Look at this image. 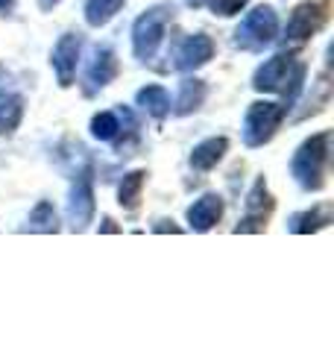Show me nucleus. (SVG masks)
<instances>
[{
  "label": "nucleus",
  "mask_w": 334,
  "mask_h": 352,
  "mask_svg": "<svg viewBox=\"0 0 334 352\" xmlns=\"http://www.w3.org/2000/svg\"><path fill=\"white\" fill-rule=\"evenodd\" d=\"M247 3H249V0H205V6H208L214 15H220V18H232V15H238Z\"/></svg>",
  "instance_id": "obj_22"
},
{
  "label": "nucleus",
  "mask_w": 334,
  "mask_h": 352,
  "mask_svg": "<svg viewBox=\"0 0 334 352\" xmlns=\"http://www.w3.org/2000/svg\"><path fill=\"white\" fill-rule=\"evenodd\" d=\"M27 229L30 232H59V214H56L53 203L41 200L36 208H32L30 220H27Z\"/></svg>",
  "instance_id": "obj_19"
},
{
  "label": "nucleus",
  "mask_w": 334,
  "mask_h": 352,
  "mask_svg": "<svg viewBox=\"0 0 334 352\" xmlns=\"http://www.w3.org/2000/svg\"><path fill=\"white\" fill-rule=\"evenodd\" d=\"M223 217V197L220 194H203L199 200L188 208V223L194 232H208L214 229Z\"/></svg>",
  "instance_id": "obj_11"
},
{
  "label": "nucleus",
  "mask_w": 334,
  "mask_h": 352,
  "mask_svg": "<svg viewBox=\"0 0 334 352\" xmlns=\"http://www.w3.org/2000/svg\"><path fill=\"white\" fill-rule=\"evenodd\" d=\"M59 3H62V0H38V6L44 9V12H50V9H53V6H59Z\"/></svg>",
  "instance_id": "obj_23"
},
{
  "label": "nucleus",
  "mask_w": 334,
  "mask_h": 352,
  "mask_svg": "<svg viewBox=\"0 0 334 352\" xmlns=\"http://www.w3.org/2000/svg\"><path fill=\"white\" fill-rule=\"evenodd\" d=\"M80 53H82V36L80 32H65V36L56 41V47L50 53V65L56 76H59V85L68 88L80 68Z\"/></svg>",
  "instance_id": "obj_6"
},
{
  "label": "nucleus",
  "mask_w": 334,
  "mask_h": 352,
  "mask_svg": "<svg viewBox=\"0 0 334 352\" xmlns=\"http://www.w3.org/2000/svg\"><path fill=\"white\" fill-rule=\"evenodd\" d=\"M214 56V41L205 32H194L179 41V47L173 53V68L176 71H197Z\"/></svg>",
  "instance_id": "obj_8"
},
{
  "label": "nucleus",
  "mask_w": 334,
  "mask_h": 352,
  "mask_svg": "<svg viewBox=\"0 0 334 352\" xmlns=\"http://www.w3.org/2000/svg\"><path fill=\"white\" fill-rule=\"evenodd\" d=\"M15 0H0V12H6V9H12Z\"/></svg>",
  "instance_id": "obj_24"
},
{
  "label": "nucleus",
  "mask_w": 334,
  "mask_h": 352,
  "mask_svg": "<svg viewBox=\"0 0 334 352\" xmlns=\"http://www.w3.org/2000/svg\"><path fill=\"white\" fill-rule=\"evenodd\" d=\"M21 118H24V97H18V94L0 97V135L15 132Z\"/></svg>",
  "instance_id": "obj_18"
},
{
  "label": "nucleus",
  "mask_w": 334,
  "mask_h": 352,
  "mask_svg": "<svg viewBox=\"0 0 334 352\" xmlns=\"http://www.w3.org/2000/svg\"><path fill=\"white\" fill-rule=\"evenodd\" d=\"M94 220V188H91V176L80 173V179L71 188V200H68V223L74 232H82L88 223Z\"/></svg>",
  "instance_id": "obj_7"
},
{
  "label": "nucleus",
  "mask_w": 334,
  "mask_h": 352,
  "mask_svg": "<svg viewBox=\"0 0 334 352\" xmlns=\"http://www.w3.org/2000/svg\"><path fill=\"white\" fill-rule=\"evenodd\" d=\"M302 80H305V65L296 62L293 53H276V56H270L258 71H255L252 88L255 91H270V94L273 91H285L287 103H293L296 94L302 91Z\"/></svg>",
  "instance_id": "obj_1"
},
{
  "label": "nucleus",
  "mask_w": 334,
  "mask_h": 352,
  "mask_svg": "<svg viewBox=\"0 0 334 352\" xmlns=\"http://www.w3.org/2000/svg\"><path fill=\"white\" fill-rule=\"evenodd\" d=\"M329 150H331V132H320L311 135L302 147L293 153L291 173L305 191H320L322 188V173L329 164Z\"/></svg>",
  "instance_id": "obj_2"
},
{
  "label": "nucleus",
  "mask_w": 334,
  "mask_h": 352,
  "mask_svg": "<svg viewBox=\"0 0 334 352\" xmlns=\"http://www.w3.org/2000/svg\"><path fill=\"white\" fill-rule=\"evenodd\" d=\"M138 106L147 112L150 118L155 120H164L167 115H170V94H167V88L162 85H147V88H141L138 91Z\"/></svg>",
  "instance_id": "obj_14"
},
{
  "label": "nucleus",
  "mask_w": 334,
  "mask_h": 352,
  "mask_svg": "<svg viewBox=\"0 0 334 352\" xmlns=\"http://www.w3.org/2000/svg\"><path fill=\"white\" fill-rule=\"evenodd\" d=\"M170 18L173 6H153L135 18V24H132V53H135L138 62H150L159 53Z\"/></svg>",
  "instance_id": "obj_3"
},
{
  "label": "nucleus",
  "mask_w": 334,
  "mask_h": 352,
  "mask_svg": "<svg viewBox=\"0 0 334 352\" xmlns=\"http://www.w3.org/2000/svg\"><path fill=\"white\" fill-rule=\"evenodd\" d=\"M144 179H147V173H144V170H132V173L124 176V182H120V188H118V203L124 208H135L138 206Z\"/></svg>",
  "instance_id": "obj_20"
},
{
  "label": "nucleus",
  "mask_w": 334,
  "mask_h": 352,
  "mask_svg": "<svg viewBox=\"0 0 334 352\" xmlns=\"http://www.w3.org/2000/svg\"><path fill=\"white\" fill-rule=\"evenodd\" d=\"M329 223H331V206H314V208H308V212L296 214L291 220V232H296V235L317 232V229L329 226Z\"/></svg>",
  "instance_id": "obj_15"
},
{
  "label": "nucleus",
  "mask_w": 334,
  "mask_h": 352,
  "mask_svg": "<svg viewBox=\"0 0 334 352\" xmlns=\"http://www.w3.org/2000/svg\"><path fill=\"white\" fill-rule=\"evenodd\" d=\"M205 100V82L203 80H185L176 97V115H191Z\"/></svg>",
  "instance_id": "obj_16"
},
{
  "label": "nucleus",
  "mask_w": 334,
  "mask_h": 352,
  "mask_svg": "<svg viewBox=\"0 0 334 352\" xmlns=\"http://www.w3.org/2000/svg\"><path fill=\"white\" fill-rule=\"evenodd\" d=\"M118 76V56L109 44H100L94 47L91 59H88V68H85V80L91 82V88H106L111 80Z\"/></svg>",
  "instance_id": "obj_10"
},
{
  "label": "nucleus",
  "mask_w": 334,
  "mask_h": 352,
  "mask_svg": "<svg viewBox=\"0 0 334 352\" xmlns=\"http://www.w3.org/2000/svg\"><path fill=\"white\" fill-rule=\"evenodd\" d=\"M226 150H229V138H205V141H199V144L191 150V168L194 170H211V168H217L220 159L226 156Z\"/></svg>",
  "instance_id": "obj_13"
},
{
  "label": "nucleus",
  "mask_w": 334,
  "mask_h": 352,
  "mask_svg": "<svg viewBox=\"0 0 334 352\" xmlns=\"http://www.w3.org/2000/svg\"><path fill=\"white\" fill-rule=\"evenodd\" d=\"M276 36H278V18L273 12V6H255L235 30V47L264 50L267 44L276 41Z\"/></svg>",
  "instance_id": "obj_5"
},
{
  "label": "nucleus",
  "mask_w": 334,
  "mask_h": 352,
  "mask_svg": "<svg viewBox=\"0 0 334 352\" xmlns=\"http://www.w3.org/2000/svg\"><path fill=\"white\" fill-rule=\"evenodd\" d=\"M320 24H322V3H311L308 0V3L293 9V15L285 27V41H293V44L308 41L320 30Z\"/></svg>",
  "instance_id": "obj_9"
},
{
  "label": "nucleus",
  "mask_w": 334,
  "mask_h": 352,
  "mask_svg": "<svg viewBox=\"0 0 334 352\" xmlns=\"http://www.w3.org/2000/svg\"><path fill=\"white\" fill-rule=\"evenodd\" d=\"M118 132H120V120H118L115 112H100V115H94V120H91V135L97 141H115Z\"/></svg>",
  "instance_id": "obj_21"
},
{
  "label": "nucleus",
  "mask_w": 334,
  "mask_h": 352,
  "mask_svg": "<svg viewBox=\"0 0 334 352\" xmlns=\"http://www.w3.org/2000/svg\"><path fill=\"white\" fill-rule=\"evenodd\" d=\"M270 194H267V182L264 179H255L252 191L247 194V220L235 229V232H247V229H261V223H255V220H264V214L270 212Z\"/></svg>",
  "instance_id": "obj_12"
},
{
  "label": "nucleus",
  "mask_w": 334,
  "mask_h": 352,
  "mask_svg": "<svg viewBox=\"0 0 334 352\" xmlns=\"http://www.w3.org/2000/svg\"><path fill=\"white\" fill-rule=\"evenodd\" d=\"M287 115L285 103H252L247 109V118H243V144L247 147H264L267 141L276 135V129L282 126V120Z\"/></svg>",
  "instance_id": "obj_4"
},
{
  "label": "nucleus",
  "mask_w": 334,
  "mask_h": 352,
  "mask_svg": "<svg viewBox=\"0 0 334 352\" xmlns=\"http://www.w3.org/2000/svg\"><path fill=\"white\" fill-rule=\"evenodd\" d=\"M126 0H85V21L88 27H106L111 18H115L120 9H124Z\"/></svg>",
  "instance_id": "obj_17"
}]
</instances>
